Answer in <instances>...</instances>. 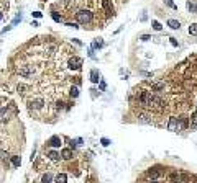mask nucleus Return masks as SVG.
<instances>
[{"label":"nucleus","mask_w":197,"mask_h":183,"mask_svg":"<svg viewBox=\"0 0 197 183\" xmlns=\"http://www.w3.org/2000/svg\"><path fill=\"white\" fill-rule=\"evenodd\" d=\"M76 18H77V21L79 23H90L92 21V18H94V15L90 13L89 10H79L77 13H76Z\"/></svg>","instance_id":"nucleus-1"},{"label":"nucleus","mask_w":197,"mask_h":183,"mask_svg":"<svg viewBox=\"0 0 197 183\" xmlns=\"http://www.w3.org/2000/svg\"><path fill=\"white\" fill-rule=\"evenodd\" d=\"M67 64H69V69H72V70H79L81 66H82V59L77 57V56H72Z\"/></svg>","instance_id":"nucleus-2"},{"label":"nucleus","mask_w":197,"mask_h":183,"mask_svg":"<svg viewBox=\"0 0 197 183\" xmlns=\"http://www.w3.org/2000/svg\"><path fill=\"white\" fill-rule=\"evenodd\" d=\"M168 129L172 132H176V131H181V128H179V119L176 116H171L169 118V121H168Z\"/></svg>","instance_id":"nucleus-3"},{"label":"nucleus","mask_w":197,"mask_h":183,"mask_svg":"<svg viewBox=\"0 0 197 183\" xmlns=\"http://www.w3.org/2000/svg\"><path fill=\"white\" fill-rule=\"evenodd\" d=\"M102 7H104V10H105L107 15H112V13H114V7H112V2H110V0H102Z\"/></svg>","instance_id":"nucleus-4"},{"label":"nucleus","mask_w":197,"mask_h":183,"mask_svg":"<svg viewBox=\"0 0 197 183\" xmlns=\"http://www.w3.org/2000/svg\"><path fill=\"white\" fill-rule=\"evenodd\" d=\"M48 144H49L51 147H59V145H61V137L59 136H51L49 141H48Z\"/></svg>","instance_id":"nucleus-5"},{"label":"nucleus","mask_w":197,"mask_h":183,"mask_svg":"<svg viewBox=\"0 0 197 183\" xmlns=\"http://www.w3.org/2000/svg\"><path fill=\"white\" fill-rule=\"evenodd\" d=\"M159 175H161V172H159V167H155V168H150V170H148V177L153 178V180H155V178H158Z\"/></svg>","instance_id":"nucleus-6"},{"label":"nucleus","mask_w":197,"mask_h":183,"mask_svg":"<svg viewBox=\"0 0 197 183\" xmlns=\"http://www.w3.org/2000/svg\"><path fill=\"white\" fill-rule=\"evenodd\" d=\"M61 158H64V160H69V158H72V150L71 149H63L61 150Z\"/></svg>","instance_id":"nucleus-7"},{"label":"nucleus","mask_w":197,"mask_h":183,"mask_svg":"<svg viewBox=\"0 0 197 183\" xmlns=\"http://www.w3.org/2000/svg\"><path fill=\"white\" fill-rule=\"evenodd\" d=\"M90 80H92L94 83H97L99 80H100V74H99L97 69H92V70H90Z\"/></svg>","instance_id":"nucleus-8"},{"label":"nucleus","mask_w":197,"mask_h":183,"mask_svg":"<svg viewBox=\"0 0 197 183\" xmlns=\"http://www.w3.org/2000/svg\"><path fill=\"white\" fill-rule=\"evenodd\" d=\"M168 26H169L171 30H179L181 23L178 21V20H168Z\"/></svg>","instance_id":"nucleus-9"},{"label":"nucleus","mask_w":197,"mask_h":183,"mask_svg":"<svg viewBox=\"0 0 197 183\" xmlns=\"http://www.w3.org/2000/svg\"><path fill=\"white\" fill-rule=\"evenodd\" d=\"M102 46H104V39L97 38V39H94V41H92V49H100Z\"/></svg>","instance_id":"nucleus-10"},{"label":"nucleus","mask_w":197,"mask_h":183,"mask_svg":"<svg viewBox=\"0 0 197 183\" xmlns=\"http://www.w3.org/2000/svg\"><path fill=\"white\" fill-rule=\"evenodd\" d=\"M56 183H67L66 173H58V175H56Z\"/></svg>","instance_id":"nucleus-11"},{"label":"nucleus","mask_w":197,"mask_h":183,"mask_svg":"<svg viewBox=\"0 0 197 183\" xmlns=\"http://www.w3.org/2000/svg\"><path fill=\"white\" fill-rule=\"evenodd\" d=\"M187 8H189V11H192V13H197V0H194V2H189L187 3Z\"/></svg>","instance_id":"nucleus-12"},{"label":"nucleus","mask_w":197,"mask_h":183,"mask_svg":"<svg viewBox=\"0 0 197 183\" xmlns=\"http://www.w3.org/2000/svg\"><path fill=\"white\" fill-rule=\"evenodd\" d=\"M169 180H171L172 183H181V173H171Z\"/></svg>","instance_id":"nucleus-13"},{"label":"nucleus","mask_w":197,"mask_h":183,"mask_svg":"<svg viewBox=\"0 0 197 183\" xmlns=\"http://www.w3.org/2000/svg\"><path fill=\"white\" fill-rule=\"evenodd\" d=\"M189 34L197 36V23H192V25L189 26Z\"/></svg>","instance_id":"nucleus-14"},{"label":"nucleus","mask_w":197,"mask_h":183,"mask_svg":"<svg viewBox=\"0 0 197 183\" xmlns=\"http://www.w3.org/2000/svg\"><path fill=\"white\" fill-rule=\"evenodd\" d=\"M43 106V100H35V101H31V108H41Z\"/></svg>","instance_id":"nucleus-15"},{"label":"nucleus","mask_w":197,"mask_h":183,"mask_svg":"<svg viewBox=\"0 0 197 183\" xmlns=\"http://www.w3.org/2000/svg\"><path fill=\"white\" fill-rule=\"evenodd\" d=\"M178 119H179V128H181V129H184V128H186V126H187V119H186V118H184V116L178 118Z\"/></svg>","instance_id":"nucleus-16"},{"label":"nucleus","mask_w":197,"mask_h":183,"mask_svg":"<svg viewBox=\"0 0 197 183\" xmlns=\"http://www.w3.org/2000/svg\"><path fill=\"white\" fill-rule=\"evenodd\" d=\"M48 157H49V158H51V160H58V158H59V157H61V155H59V154H58V152H56V150H51V152H49V154H48Z\"/></svg>","instance_id":"nucleus-17"},{"label":"nucleus","mask_w":197,"mask_h":183,"mask_svg":"<svg viewBox=\"0 0 197 183\" xmlns=\"http://www.w3.org/2000/svg\"><path fill=\"white\" fill-rule=\"evenodd\" d=\"M69 95L72 96V98H76V96L79 95V88H77V87H72V88H71V92H69Z\"/></svg>","instance_id":"nucleus-18"},{"label":"nucleus","mask_w":197,"mask_h":183,"mask_svg":"<svg viewBox=\"0 0 197 183\" xmlns=\"http://www.w3.org/2000/svg\"><path fill=\"white\" fill-rule=\"evenodd\" d=\"M151 25H153V28H155V30L156 31H159V30H161V23H159V21H156V20H153V21H151Z\"/></svg>","instance_id":"nucleus-19"},{"label":"nucleus","mask_w":197,"mask_h":183,"mask_svg":"<svg viewBox=\"0 0 197 183\" xmlns=\"http://www.w3.org/2000/svg\"><path fill=\"white\" fill-rule=\"evenodd\" d=\"M189 180H191V177L187 173H181V183H187Z\"/></svg>","instance_id":"nucleus-20"},{"label":"nucleus","mask_w":197,"mask_h":183,"mask_svg":"<svg viewBox=\"0 0 197 183\" xmlns=\"http://www.w3.org/2000/svg\"><path fill=\"white\" fill-rule=\"evenodd\" d=\"M12 162H13V165H15V167H18L20 164H22V160H20V157H18V155H13V157H12Z\"/></svg>","instance_id":"nucleus-21"},{"label":"nucleus","mask_w":197,"mask_h":183,"mask_svg":"<svg viewBox=\"0 0 197 183\" xmlns=\"http://www.w3.org/2000/svg\"><path fill=\"white\" fill-rule=\"evenodd\" d=\"M51 178H53V177H51V173H45V175H43V183H49Z\"/></svg>","instance_id":"nucleus-22"},{"label":"nucleus","mask_w":197,"mask_h":183,"mask_svg":"<svg viewBox=\"0 0 197 183\" xmlns=\"http://www.w3.org/2000/svg\"><path fill=\"white\" fill-rule=\"evenodd\" d=\"M20 21H22V15H17V17H15V20H13V21H12V26H15V25H18V23Z\"/></svg>","instance_id":"nucleus-23"},{"label":"nucleus","mask_w":197,"mask_h":183,"mask_svg":"<svg viewBox=\"0 0 197 183\" xmlns=\"http://www.w3.org/2000/svg\"><path fill=\"white\" fill-rule=\"evenodd\" d=\"M191 119H192V126H197V109H195L194 113H192Z\"/></svg>","instance_id":"nucleus-24"},{"label":"nucleus","mask_w":197,"mask_h":183,"mask_svg":"<svg viewBox=\"0 0 197 183\" xmlns=\"http://www.w3.org/2000/svg\"><path fill=\"white\" fill-rule=\"evenodd\" d=\"M51 17H53V20H54V21H63L61 15H58V13H56V11H53V15H51Z\"/></svg>","instance_id":"nucleus-25"},{"label":"nucleus","mask_w":197,"mask_h":183,"mask_svg":"<svg viewBox=\"0 0 197 183\" xmlns=\"http://www.w3.org/2000/svg\"><path fill=\"white\" fill-rule=\"evenodd\" d=\"M164 2H166V5H168V7H171V8H178V5H176V3L172 2V0H164Z\"/></svg>","instance_id":"nucleus-26"},{"label":"nucleus","mask_w":197,"mask_h":183,"mask_svg":"<svg viewBox=\"0 0 197 183\" xmlns=\"http://www.w3.org/2000/svg\"><path fill=\"white\" fill-rule=\"evenodd\" d=\"M100 142H102V145H105V147H107V145H110V141H108L107 137H102V139H100Z\"/></svg>","instance_id":"nucleus-27"},{"label":"nucleus","mask_w":197,"mask_h":183,"mask_svg":"<svg viewBox=\"0 0 197 183\" xmlns=\"http://www.w3.org/2000/svg\"><path fill=\"white\" fill-rule=\"evenodd\" d=\"M20 74H22V75H30V70H28L26 67H23L22 70H20Z\"/></svg>","instance_id":"nucleus-28"},{"label":"nucleus","mask_w":197,"mask_h":183,"mask_svg":"<svg viewBox=\"0 0 197 183\" xmlns=\"http://www.w3.org/2000/svg\"><path fill=\"white\" fill-rule=\"evenodd\" d=\"M41 15H43L41 11H35V13H33V17H35V18H41Z\"/></svg>","instance_id":"nucleus-29"},{"label":"nucleus","mask_w":197,"mask_h":183,"mask_svg":"<svg viewBox=\"0 0 197 183\" xmlns=\"http://www.w3.org/2000/svg\"><path fill=\"white\" fill-rule=\"evenodd\" d=\"M148 39H151L150 34H143V36H141V41H148Z\"/></svg>","instance_id":"nucleus-30"},{"label":"nucleus","mask_w":197,"mask_h":183,"mask_svg":"<svg viewBox=\"0 0 197 183\" xmlns=\"http://www.w3.org/2000/svg\"><path fill=\"white\" fill-rule=\"evenodd\" d=\"M169 39H171V44H172V46H174V47H178V41H176L174 38H169Z\"/></svg>","instance_id":"nucleus-31"},{"label":"nucleus","mask_w":197,"mask_h":183,"mask_svg":"<svg viewBox=\"0 0 197 183\" xmlns=\"http://www.w3.org/2000/svg\"><path fill=\"white\" fill-rule=\"evenodd\" d=\"M150 183H158V181H156V180H151V181H150Z\"/></svg>","instance_id":"nucleus-32"},{"label":"nucleus","mask_w":197,"mask_h":183,"mask_svg":"<svg viewBox=\"0 0 197 183\" xmlns=\"http://www.w3.org/2000/svg\"><path fill=\"white\" fill-rule=\"evenodd\" d=\"M3 18V13H0V20H2Z\"/></svg>","instance_id":"nucleus-33"}]
</instances>
